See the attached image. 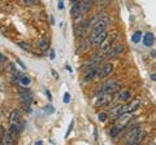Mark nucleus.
<instances>
[{
    "instance_id": "15",
    "label": "nucleus",
    "mask_w": 156,
    "mask_h": 145,
    "mask_svg": "<svg viewBox=\"0 0 156 145\" xmlns=\"http://www.w3.org/2000/svg\"><path fill=\"white\" fill-rule=\"evenodd\" d=\"M23 127H25V122H21V123H17V124H11V127H9V132H11L13 136L17 139L18 133L22 131Z\"/></svg>"
},
{
    "instance_id": "37",
    "label": "nucleus",
    "mask_w": 156,
    "mask_h": 145,
    "mask_svg": "<svg viewBox=\"0 0 156 145\" xmlns=\"http://www.w3.org/2000/svg\"><path fill=\"white\" fill-rule=\"evenodd\" d=\"M151 79L156 82V74H151Z\"/></svg>"
},
{
    "instance_id": "8",
    "label": "nucleus",
    "mask_w": 156,
    "mask_h": 145,
    "mask_svg": "<svg viewBox=\"0 0 156 145\" xmlns=\"http://www.w3.org/2000/svg\"><path fill=\"white\" fill-rule=\"evenodd\" d=\"M107 36H108V35H107V31L98 34V35H95V36H91V38H90L91 46H94V47H100V44L105 40Z\"/></svg>"
},
{
    "instance_id": "13",
    "label": "nucleus",
    "mask_w": 156,
    "mask_h": 145,
    "mask_svg": "<svg viewBox=\"0 0 156 145\" xmlns=\"http://www.w3.org/2000/svg\"><path fill=\"white\" fill-rule=\"evenodd\" d=\"M133 118H134L133 114H124V115H121V117H120L119 122H117L116 124H119L121 128H125L128 124H130V120Z\"/></svg>"
},
{
    "instance_id": "3",
    "label": "nucleus",
    "mask_w": 156,
    "mask_h": 145,
    "mask_svg": "<svg viewBox=\"0 0 156 145\" xmlns=\"http://www.w3.org/2000/svg\"><path fill=\"white\" fill-rule=\"evenodd\" d=\"M92 2H80V3H73V7L70 9V14L72 17L74 18H78L81 17L82 14H83L85 12H87V9H89L91 7Z\"/></svg>"
},
{
    "instance_id": "16",
    "label": "nucleus",
    "mask_w": 156,
    "mask_h": 145,
    "mask_svg": "<svg viewBox=\"0 0 156 145\" xmlns=\"http://www.w3.org/2000/svg\"><path fill=\"white\" fill-rule=\"evenodd\" d=\"M2 145H16V137H14L9 131L4 132Z\"/></svg>"
},
{
    "instance_id": "29",
    "label": "nucleus",
    "mask_w": 156,
    "mask_h": 145,
    "mask_svg": "<svg viewBox=\"0 0 156 145\" xmlns=\"http://www.w3.org/2000/svg\"><path fill=\"white\" fill-rule=\"evenodd\" d=\"M73 126H74V120H72L70 122V124H69V128H68V131H66V133H65V136L68 137L70 135V132H72V130H73Z\"/></svg>"
},
{
    "instance_id": "36",
    "label": "nucleus",
    "mask_w": 156,
    "mask_h": 145,
    "mask_svg": "<svg viewBox=\"0 0 156 145\" xmlns=\"http://www.w3.org/2000/svg\"><path fill=\"white\" fill-rule=\"evenodd\" d=\"M58 8H60V9L64 8V3H62V2H58Z\"/></svg>"
},
{
    "instance_id": "20",
    "label": "nucleus",
    "mask_w": 156,
    "mask_h": 145,
    "mask_svg": "<svg viewBox=\"0 0 156 145\" xmlns=\"http://www.w3.org/2000/svg\"><path fill=\"white\" fill-rule=\"evenodd\" d=\"M37 47H38L41 51H47L48 47H50V43H48L47 39H41L39 42H37Z\"/></svg>"
},
{
    "instance_id": "31",
    "label": "nucleus",
    "mask_w": 156,
    "mask_h": 145,
    "mask_svg": "<svg viewBox=\"0 0 156 145\" xmlns=\"http://www.w3.org/2000/svg\"><path fill=\"white\" fill-rule=\"evenodd\" d=\"M51 72H52V75H53V78H55V79H58V74H57V72H56V70H51Z\"/></svg>"
},
{
    "instance_id": "17",
    "label": "nucleus",
    "mask_w": 156,
    "mask_h": 145,
    "mask_svg": "<svg viewBox=\"0 0 156 145\" xmlns=\"http://www.w3.org/2000/svg\"><path fill=\"white\" fill-rule=\"evenodd\" d=\"M98 75V67H94V69H89V71H86V74L83 76V80L85 82H90L94 78H96Z\"/></svg>"
},
{
    "instance_id": "14",
    "label": "nucleus",
    "mask_w": 156,
    "mask_h": 145,
    "mask_svg": "<svg viewBox=\"0 0 156 145\" xmlns=\"http://www.w3.org/2000/svg\"><path fill=\"white\" fill-rule=\"evenodd\" d=\"M121 115H124V113H122V105H119V106H116V108H112V109H111V112H109V118H111L112 120L120 119Z\"/></svg>"
},
{
    "instance_id": "10",
    "label": "nucleus",
    "mask_w": 156,
    "mask_h": 145,
    "mask_svg": "<svg viewBox=\"0 0 156 145\" xmlns=\"http://www.w3.org/2000/svg\"><path fill=\"white\" fill-rule=\"evenodd\" d=\"M20 97H21V103L25 105V106H27V105H30L31 104V100H33V96H31V93L29 92V91H26V89H20Z\"/></svg>"
},
{
    "instance_id": "30",
    "label": "nucleus",
    "mask_w": 156,
    "mask_h": 145,
    "mask_svg": "<svg viewBox=\"0 0 156 145\" xmlns=\"http://www.w3.org/2000/svg\"><path fill=\"white\" fill-rule=\"evenodd\" d=\"M3 136H4V131H3V128L0 127V145L3 143Z\"/></svg>"
},
{
    "instance_id": "33",
    "label": "nucleus",
    "mask_w": 156,
    "mask_h": 145,
    "mask_svg": "<svg viewBox=\"0 0 156 145\" xmlns=\"http://www.w3.org/2000/svg\"><path fill=\"white\" fill-rule=\"evenodd\" d=\"M46 95H47V97H48V100H52V96H51V93H50V91H46Z\"/></svg>"
},
{
    "instance_id": "21",
    "label": "nucleus",
    "mask_w": 156,
    "mask_h": 145,
    "mask_svg": "<svg viewBox=\"0 0 156 145\" xmlns=\"http://www.w3.org/2000/svg\"><path fill=\"white\" fill-rule=\"evenodd\" d=\"M121 130H122V128H121L119 124H115L113 127L109 130V136H111V137H113V139L117 137V136L120 135V131H121Z\"/></svg>"
},
{
    "instance_id": "7",
    "label": "nucleus",
    "mask_w": 156,
    "mask_h": 145,
    "mask_svg": "<svg viewBox=\"0 0 156 145\" xmlns=\"http://www.w3.org/2000/svg\"><path fill=\"white\" fill-rule=\"evenodd\" d=\"M139 106H140V100L135 99V100H133V101H130L129 104L122 105V113H124V114H131L133 112H135V110L138 109Z\"/></svg>"
},
{
    "instance_id": "41",
    "label": "nucleus",
    "mask_w": 156,
    "mask_h": 145,
    "mask_svg": "<svg viewBox=\"0 0 156 145\" xmlns=\"http://www.w3.org/2000/svg\"><path fill=\"white\" fill-rule=\"evenodd\" d=\"M125 145H135V144H133V143H125Z\"/></svg>"
},
{
    "instance_id": "6",
    "label": "nucleus",
    "mask_w": 156,
    "mask_h": 145,
    "mask_svg": "<svg viewBox=\"0 0 156 145\" xmlns=\"http://www.w3.org/2000/svg\"><path fill=\"white\" fill-rule=\"evenodd\" d=\"M112 70H113V65L111 64V62H107V64H104L101 67H99L98 69V75H96V78H99V79H103L105 78V76H108Z\"/></svg>"
},
{
    "instance_id": "9",
    "label": "nucleus",
    "mask_w": 156,
    "mask_h": 145,
    "mask_svg": "<svg viewBox=\"0 0 156 145\" xmlns=\"http://www.w3.org/2000/svg\"><path fill=\"white\" fill-rule=\"evenodd\" d=\"M112 101V95H99L95 99V106H105L111 104Z\"/></svg>"
},
{
    "instance_id": "27",
    "label": "nucleus",
    "mask_w": 156,
    "mask_h": 145,
    "mask_svg": "<svg viewBox=\"0 0 156 145\" xmlns=\"http://www.w3.org/2000/svg\"><path fill=\"white\" fill-rule=\"evenodd\" d=\"M98 119H99L100 122H105L107 120V114L105 113H99L98 114Z\"/></svg>"
},
{
    "instance_id": "4",
    "label": "nucleus",
    "mask_w": 156,
    "mask_h": 145,
    "mask_svg": "<svg viewBox=\"0 0 156 145\" xmlns=\"http://www.w3.org/2000/svg\"><path fill=\"white\" fill-rule=\"evenodd\" d=\"M116 38H117V34H111L109 36H107L105 38V40L101 43L100 44V47H99V52H101L103 55H105L107 52H108L112 47H113V43H115V40H116Z\"/></svg>"
},
{
    "instance_id": "1",
    "label": "nucleus",
    "mask_w": 156,
    "mask_h": 145,
    "mask_svg": "<svg viewBox=\"0 0 156 145\" xmlns=\"http://www.w3.org/2000/svg\"><path fill=\"white\" fill-rule=\"evenodd\" d=\"M121 87V82L117 79H109L104 82L100 87V95H113Z\"/></svg>"
},
{
    "instance_id": "28",
    "label": "nucleus",
    "mask_w": 156,
    "mask_h": 145,
    "mask_svg": "<svg viewBox=\"0 0 156 145\" xmlns=\"http://www.w3.org/2000/svg\"><path fill=\"white\" fill-rule=\"evenodd\" d=\"M62 101H64L65 104H68V103L70 101V93H69V92H65V93H64V99H62Z\"/></svg>"
},
{
    "instance_id": "22",
    "label": "nucleus",
    "mask_w": 156,
    "mask_h": 145,
    "mask_svg": "<svg viewBox=\"0 0 156 145\" xmlns=\"http://www.w3.org/2000/svg\"><path fill=\"white\" fill-rule=\"evenodd\" d=\"M140 39H142V31H135L133 34V36H131V40H133V43H139Z\"/></svg>"
},
{
    "instance_id": "42",
    "label": "nucleus",
    "mask_w": 156,
    "mask_h": 145,
    "mask_svg": "<svg viewBox=\"0 0 156 145\" xmlns=\"http://www.w3.org/2000/svg\"><path fill=\"white\" fill-rule=\"evenodd\" d=\"M154 145H155V144H154Z\"/></svg>"
},
{
    "instance_id": "26",
    "label": "nucleus",
    "mask_w": 156,
    "mask_h": 145,
    "mask_svg": "<svg viewBox=\"0 0 156 145\" xmlns=\"http://www.w3.org/2000/svg\"><path fill=\"white\" fill-rule=\"evenodd\" d=\"M22 4H25V5H34V4H38L37 0H21Z\"/></svg>"
},
{
    "instance_id": "19",
    "label": "nucleus",
    "mask_w": 156,
    "mask_h": 145,
    "mask_svg": "<svg viewBox=\"0 0 156 145\" xmlns=\"http://www.w3.org/2000/svg\"><path fill=\"white\" fill-rule=\"evenodd\" d=\"M130 91L129 89H122V91H120L119 93H117V100L119 101H126L129 97H130Z\"/></svg>"
},
{
    "instance_id": "40",
    "label": "nucleus",
    "mask_w": 156,
    "mask_h": 145,
    "mask_svg": "<svg viewBox=\"0 0 156 145\" xmlns=\"http://www.w3.org/2000/svg\"><path fill=\"white\" fill-rule=\"evenodd\" d=\"M152 57H156V51H152Z\"/></svg>"
},
{
    "instance_id": "24",
    "label": "nucleus",
    "mask_w": 156,
    "mask_h": 145,
    "mask_svg": "<svg viewBox=\"0 0 156 145\" xmlns=\"http://www.w3.org/2000/svg\"><path fill=\"white\" fill-rule=\"evenodd\" d=\"M89 43H91V42H89L87 39H86V40H83V42L81 43V48H80V49H78L77 52H82V51H86L87 48H89V46H90Z\"/></svg>"
},
{
    "instance_id": "18",
    "label": "nucleus",
    "mask_w": 156,
    "mask_h": 145,
    "mask_svg": "<svg viewBox=\"0 0 156 145\" xmlns=\"http://www.w3.org/2000/svg\"><path fill=\"white\" fill-rule=\"evenodd\" d=\"M154 42H155V36H154V34L152 32H147L144 35V38H143V44L146 46V47H151L154 44Z\"/></svg>"
},
{
    "instance_id": "32",
    "label": "nucleus",
    "mask_w": 156,
    "mask_h": 145,
    "mask_svg": "<svg viewBox=\"0 0 156 145\" xmlns=\"http://www.w3.org/2000/svg\"><path fill=\"white\" fill-rule=\"evenodd\" d=\"M50 57H51V60L55 59V51H53V49L50 51Z\"/></svg>"
},
{
    "instance_id": "25",
    "label": "nucleus",
    "mask_w": 156,
    "mask_h": 145,
    "mask_svg": "<svg viewBox=\"0 0 156 145\" xmlns=\"http://www.w3.org/2000/svg\"><path fill=\"white\" fill-rule=\"evenodd\" d=\"M17 44H18V47H21L22 49H25V51H27V52H31V47L29 46V44H26V43H23V42H18Z\"/></svg>"
},
{
    "instance_id": "34",
    "label": "nucleus",
    "mask_w": 156,
    "mask_h": 145,
    "mask_svg": "<svg viewBox=\"0 0 156 145\" xmlns=\"http://www.w3.org/2000/svg\"><path fill=\"white\" fill-rule=\"evenodd\" d=\"M0 62H5V56H3L2 53H0Z\"/></svg>"
},
{
    "instance_id": "35",
    "label": "nucleus",
    "mask_w": 156,
    "mask_h": 145,
    "mask_svg": "<svg viewBox=\"0 0 156 145\" xmlns=\"http://www.w3.org/2000/svg\"><path fill=\"white\" fill-rule=\"evenodd\" d=\"M17 62H18V64H20V66H21V67H22V69H25V65H23V64H22V61H21V60H20V59H17Z\"/></svg>"
},
{
    "instance_id": "39",
    "label": "nucleus",
    "mask_w": 156,
    "mask_h": 145,
    "mask_svg": "<svg viewBox=\"0 0 156 145\" xmlns=\"http://www.w3.org/2000/svg\"><path fill=\"white\" fill-rule=\"evenodd\" d=\"M35 145H43V143L41 141V140H38V141L35 143Z\"/></svg>"
},
{
    "instance_id": "11",
    "label": "nucleus",
    "mask_w": 156,
    "mask_h": 145,
    "mask_svg": "<svg viewBox=\"0 0 156 145\" xmlns=\"http://www.w3.org/2000/svg\"><path fill=\"white\" fill-rule=\"evenodd\" d=\"M21 112L18 109H14L9 114V123L11 124H17V123H21Z\"/></svg>"
},
{
    "instance_id": "12",
    "label": "nucleus",
    "mask_w": 156,
    "mask_h": 145,
    "mask_svg": "<svg viewBox=\"0 0 156 145\" xmlns=\"http://www.w3.org/2000/svg\"><path fill=\"white\" fill-rule=\"evenodd\" d=\"M91 26V23H90V21H83V22H81L80 25H78V27L76 29V32H77V35H80V36H82V35H85V34L89 31V27Z\"/></svg>"
},
{
    "instance_id": "38",
    "label": "nucleus",
    "mask_w": 156,
    "mask_h": 145,
    "mask_svg": "<svg viewBox=\"0 0 156 145\" xmlns=\"http://www.w3.org/2000/svg\"><path fill=\"white\" fill-rule=\"evenodd\" d=\"M65 67H66V70H68V71H70V72H72V67H70L69 65H66Z\"/></svg>"
},
{
    "instance_id": "5",
    "label": "nucleus",
    "mask_w": 156,
    "mask_h": 145,
    "mask_svg": "<svg viewBox=\"0 0 156 145\" xmlns=\"http://www.w3.org/2000/svg\"><path fill=\"white\" fill-rule=\"evenodd\" d=\"M125 49V46L122 44V43H120V44H116L111 48V49L108 51L104 55V60H109V59H113V57H116L117 55H120L121 52H122Z\"/></svg>"
},
{
    "instance_id": "23",
    "label": "nucleus",
    "mask_w": 156,
    "mask_h": 145,
    "mask_svg": "<svg viewBox=\"0 0 156 145\" xmlns=\"http://www.w3.org/2000/svg\"><path fill=\"white\" fill-rule=\"evenodd\" d=\"M18 82H20V83H21L22 86L27 87L29 84H30V78H27V76H25V75H21V78L18 79Z\"/></svg>"
},
{
    "instance_id": "2",
    "label": "nucleus",
    "mask_w": 156,
    "mask_h": 145,
    "mask_svg": "<svg viewBox=\"0 0 156 145\" xmlns=\"http://www.w3.org/2000/svg\"><path fill=\"white\" fill-rule=\"evenodd\" d=\"M108 22H109V17L107 14H103V16L98 17V20L95 22V25L92 26V32H91V36H95L100 32H104L107 31V26H108Z\"/></svg>"
}]
</instances>
